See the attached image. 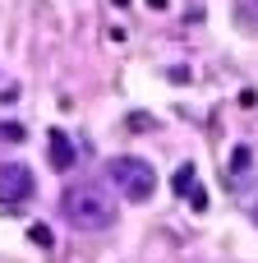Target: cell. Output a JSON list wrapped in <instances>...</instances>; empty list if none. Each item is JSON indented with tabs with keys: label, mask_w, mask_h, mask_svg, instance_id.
Masks as SVG:
<instances>
[{
	"label": "cell",
	"mask_w": 258,
	"mask_h": 263,
	"mask_svg": "<svg viewBox=\"0 0 258 263\" xmlns=\"http://www.w3.org/2000/svg\"><path fill=\"white\" fill-rule=\"evenodd\" d=\"M111 5H120V9H125V5H129V0H111Z\"/></svg>",
	"instance_id": "4fadbf2b"
},
{
	"label": "cell",
	"mask_w": 258,
	"mask_h": 263,
	"mask_svg": "<svg viewBox=\"0 0 258 263\" xmlns=\"http://www.w3.org/2000/svg\"><path fill=\"white\" fill-rule=\"evenodd\" d=\"M32 190H37V180H32V171H28L23 162H0V203H5V208L28 203Z\"/></svg>",
	"instance_id": "3957f363"
},
{
	"label": "cell",
	"mask_w": 258,
	"mask_h": 263,
	"mask_svg": "<svg viewBox=\"0 0 258 263\" xmlns=\"http://www.w3.org/2000/svg\"><path fill=\"white\" fill-rule=\"evenodd\" d=\"M129 129H134V134H143V129H152V116H143V111H134V116H129Z\"/></svg>",
	"instance_id": "30bf717a"
},
{
	"label": "cell",
	"mask_w": 258,
	"mask_h": 263,
	"mask_svg": "<svg viewBox=\"0 0 258 263\" xmlns=\"http://www.w3.org/2000/svg\"><path fill=\"white\" fill-rule=\"evenodd\" d=\"M235 18H240V28H245V32H254V28H258V0H240Z\"/></svg>",
	"instance_id": "8992f818"
},
{
	"label": "cell",
	"mask_w": 258,
	"mask_h": 263,
	"mask_svg": "<svg viewBox=\"0 0 258 263\" xmlns=\"http://www.w3.org/2000/svg\"><path fill=\"white\" fill-rule=\"evenodd\" d=\"M46 153H51V166H55V171H69V166L78 162L74 139H69L65 129H51V134H46Z\"/></svg>",
	"instance_id": "277c9868"
},
{
	"label": "cell",
	"mask_w": 258,
	"mask_h": 263,
	"mask_svg": "<svg viewBox=\"0 0 258 263\" xmlns=\"http://www.w3.org/2000/svg\"><path fill=\"white\" fill-rule=\"evenodd\" d=\"M249 166H254V153H249V148H235V153H231V171H235V176H245Z\"/></svg>",
	"instance_id": "ba28073f"
},
{
	"label": "cell",
	"mask_w": 258,
	"mask_h": 263,
	"mask_svg": "<svg viewBox=\"0 0 258 263\" xmlns=\"http://www.w3.org/2000/svg\"><path fill=\"white\" fill-rule=\"evenodd\" d=\"M106 176L115 180V190H120L129 203H148V199L157 194V171H152V162H143V157H111V162H106Z\"/></svg>",
	"instance_id": "7a4b0ae2"
},
{
	"label": "cell",
	"mask_w": 258,
	"mask_h": 263,
	"mask_svg": "<svg viewBox=\"0 0 258 263\" xmlns=\"http://www.w3.org/2000/svg\"><path fill=\"white\" fill-rule=\"evenodd\" d=\"M148 5H152V9H166V5H171V0H148Z\"/></svg>",
	"instance_id": "7c38bea8"
},
{
	"label": "cell",
	"mask_w": 258,
	"mask_h": 263,
	"mask_svg": "<svg viewBox=\"0 0 258 263\" xmlns=\"http://www.w3.org/2000/svg\"><path fill=\"white\" fill-rule=\"evenodd\" d=\"M28 240H32L37 250H51V245H55V236H51V227H42V222H32V227H28Z\"/></svg>",
	"instance_id": "52a82bcc"
},
{
	"label": "cell",
	"mask_w": 258,
	"mask_h": 263,
	"mask_svg": "<svg viewBox=\"0 0 258 263\" xmlns=\"http://www.w3.org/2000/svg\"><path fill=\"white\" fill-rule=\"evenodd\" d=\"M0 139H5V143H23V139H28V129H23V125H14V120H5V125H0Z\"/></svg>",
	"instance_id": "9c48e42d"
},
{
	"label": "cell",
	"mask_w": 258,
	"mask_h": 263,
	"mask_svg": "<svg viewBox=\"0 0 258 263\" xmlns=\"http://www.w3.org/2000/svg\"><path fill=\"white\" fill-rule=\"evenodd\" d=\"M60 213L78 231H106V227H115V203L97 185H69L60 194Z\"/></svg>",
	"instance_id": "6da1fadb"
},
{
	"label": "cell",
	"mask_w": 258,
	"mask_h": 263,
	"mask_svg": "<svg viewBox=\"0 0 258 263\" xmlns=\"http://www.w3.org/2000/svg\"><path fill=\"white\" fill-rule=\"evenodd\" d=\"M171 190H175V194H180V199H185V194H194V190H199V171H194V162H185V166H180V171H175V176H171Z\"/></svg>",
	"instance_id": "5b68a950"
},
{
	"label": "cell",
	"mask_w": 258,
	"mask_h": 263,
	"mask_svg": "<svg viewBox=\"0 0 258 263\" xmlns=\"http://www.w3.org/2000/svg\"><path fill=\"white\" fill-rule=\"evenodd\" d=\"M254 222H258V203H254Z\"/></svg>",
	"instance_id": "5bb4252c"
},
{
	"label": "cell",
	"mask_w": 258,
	"mask_h": 263,
	"mask_svg": "<svg viewBox=\"0 0 258 263\" xmlns=\"http://www.w3.org/2000/svg\"><path fill=\"white\" fill-rule=\"evenodd\" d=\"M189 208H194V213H203V208H208V194H203V190H194V194H189Z\"/></svg>",
	"instance_id": "8fae6325"
}]
</instances>
